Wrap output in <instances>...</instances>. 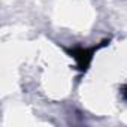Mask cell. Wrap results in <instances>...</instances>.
Instances as JSON below:
<instances>
[{
    "mask_svg": "<svg viewBox=\"0 0 127 127\" xmlns=\"http://www.w3.org/2000/svg\"><path fill=\"white\" fill-rule=\"evenodd\" d=\"M96 48H91V49H87V48H76V49H72L70 54L72 57L76 60L78 63V66L81 70H85L88 66H90V63L93 60V52H94Z\"/></svg>",
    "mask_w": 127,
    "mask_h": 127,
    "instance_id": "1",
    "label": "cell"
},
{
    "mask_svg": "<svg viewBox=\"0 0 127 127\" xmlns=\"http://www.w3.org/2000/svg\"><path fill=\"white\" fill-rule=\"evenodd\" d=\"M123 96H124V99H126V100H127V88H126V91H124V93H123Z\"/></svg>",
    "mask_w": 127,
    "mask_h": 127,
    "instance_id": "2",
    "label": "cell"
}]
</instances>
